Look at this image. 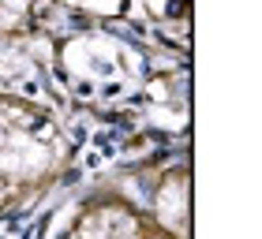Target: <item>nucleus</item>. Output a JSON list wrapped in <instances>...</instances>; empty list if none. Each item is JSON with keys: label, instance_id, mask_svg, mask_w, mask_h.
<instances>
[{"label": "nucleus", "instance_id": "nucleus-1", "mask_svg": "<svg viewBox=\"0 0 262 239\" xmlns=\"http://www.w3.org/2000/svg\"><path fill=\"white\" fill-rule=\"evenodd\" d=\"M120 90H124V86H120V82H109V86H105L101 93H105V98H120Z\"/></svg>", "mask_w": 262, "mask_h": 239}]
</instances>
